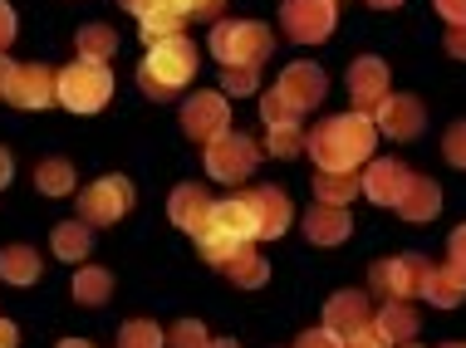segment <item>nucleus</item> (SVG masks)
I'll list each match as a JSON object with an SVG mask.
<instances>
[{
    "mask_svg": "<svg viewBox=\"0 0 466 348\" xmlns=\"http://www.w3.org/2000/svg\"><path fill=\"white\" fill-rule=\"evenodd\" d=\"M378 128L369 114H339L324 118L314 133H305V153L319 172H354L359 163H373Z\"/></svg>",
    "mask_w": 466,
    "mask_h": 348,
    "instance_id": "obj_1",
    "label": "nucleus"
},
{
    "mask_svg": "<svg viewBox=\"0 0 466 348\" xmlns=\"http://www.w3.org/2000/svg\"><path fill=\"white\" fill-rule=\"evenodd\" d=\"M192 74H197V45L187 35H172V40L147 45V59L137 65V89L153 104H167L192 84Z\"/></svg>",
    "mask_w": 466,
    "mask_h": 348,
    "instance_id": "obj_2",
    "label": "nucleus"
},
{
    "mask_svg": "<svg viewBox=\"0 0 466 348\" xmlns=\"http://www.w3.org/2000/svg\"><path fill=\"white\" fill-rule=\"evenodd\" d=\"M207 45H211V55L221 59V69H236V65L260 69L275 49V35H270V25H260V20H217Z\"/></svg>",
    "mask_w": 466,
    "mask_h": 348,
    "instance_id": "obj_3",
    "label": "nucleus"
},
{
    "mask_svg": "<svg viewBox=\"0 0 466 348\" xmlns=\"http://www.w3.org/2000/svg\"><path fill=\"white\" fill-rule=\"evenodd\" d=\"M113 98V69L98 59H74L69 69L55 74V104H65L69 114H98Z\"/></svg>",
    "mask_w": 466,
    "mask_h": 348,
    "instance_id": "obj_4",
    "label": "nucleus"
},
{
    "mask_svg": "<svg viewBox=\"0 0 466 348\" xmlns=\"http://www.w3.org/2000/svg\"><path fill=\"white\" fill-rule=\"evenodd\" d=\"M133 202H137V192L128 177H98L79 192V221H89V226H118L133 211Z\"/></svg>",
    "mask_w": 466,
    "mask_h": 348,
    "instance_id": "obj_5",
    "label": "nucleus"
},
{
    "mask_svg": "<svg viewBox=\"0 0 466 348\" xmlns=\"http://www.w3.org/2000/svg\"><path fill=\"white\" fill-rule=\"evenodd\" d=\"M427 270H432V260L408 251V255H393V260H378V265L369 270V284H373V294H383V300H412V294H422Z\"/></svg>",
    "mask_w": 466,
    "mask_h": 348,
    "instance_id": "obj_6",
    "label": "nucleus"
},
{
    "mask_svg": "<svg viewBox=\"0 0 466 348\" xmlns=\"http://www.w3.org/2000/svg\"><path fill=\"white\" fill-rule=\"evenodd\" d=\"M256 163H260V147L246 133H221V138L207 143V177H217V182L256 177Z\"/></svg>",
    "mask_w": 466,
    "mask_h": 348,
    "instance_id": "obj_7",
    "label": "nucleus"
},
{
    "mask_svg": "<svg viewBox=\"0 0 466 348\" xmlns=\"http://www.w3.org/2000/svg\"><path fill=\"white\" fill-rule=\"evenodd\" d=\"M334 0H285L280 5V30L295 45H319L334 35Z\"/></svg>",
    "mask_w": 466,
    "mask_h": 348,
    "instance_id": "obj_8",
    "label": "nucleus"
},
{
    "mask_svg": "<svg viewBox=\"0 0 466 348\" xmlns=\"http://www.w3.org/2000/svg\"><path fill=\"white\" fill-rule=\"evenodd\" d=\"M182 133L197 143H211L221 133H231V104H226V94L197 89L192 98H182Z\"/></svg>",
    "mask_w": 466,
    "mask_h": 348,
    "instance_id": "obj_9",
    "label": "nucleus"
},
{
    "mask_svg": "<svg viewBox=\"0 0 466 348\" xmlns=\"http://www.w3.org/2000/svg\"><path fill=\"white\" fill-rule=\"evenodd\" d=\"M369 118L383 138H398V143L422 138V128H427V108H422V98H412V94H388Z\"/></svg>",
    "mask_w": 466,
    "mask_h": 348,
    "instance_id": "obj_10",
    "label": "nucleus"
},
{
    "mask_svg": "<svg viewBox=\"0 0 466 348\" xmlns=\"http://www.w3.org/2000/svg\"><path fill=\"white\" fill-rule=\"evenodd\" d=\"M0 98L15 108H49L55 104V69L45 65H10L5 84H0Z\"/></svg>",
    "mask_w": 466,
    "mask_h": 348,
    "instance_id": "obj_11",
    "label": "nucleus"
},
{
    "mask_svg": "<svg viewBox=\"0 0 466 348\" xmlns=\"http://www.w3.org/2000/svg\"><path fill=\"white\" fill-rule=\"evenodd\" d=\"M275 89H280L299 114H309V108H319L324 94H329V74H324L319 65H309V59H299V65L280 69V84H275Z\"/></svg>",
    "mask_w": 466,
    "mask_h": 348,
    "instance_id": "obj_12",
    "label": "nucleus"
},
{
    "mask_svg": "<svg viewBox=\"0 0 466 348\" xmlns=\"http://www.w3.org/2000/svg\"><path fill=\"white\" fill-rule=\"evenodd\" d=\"M408 182H412V167L408 163L378 157V163H369V172L359 177V192L369 196L373 206H398V196L408 192Z\"/></svg>",
    "mask_w": 466,
    "mask_h": 348,
    "instance_id": "obj_13",
    "label": "nucleus"
},
{
    "mask_svg": "<svg viewBox=\"0 0 466 348\" xmlns=\"http://www.w3.org/2000/svg\"><path fill=\"white\" fill-rule=\"evenodd\" d=\"M349 98H354V114H373L388 98V65L378 55H363L349 65Z\"/></svg>",
    "mask_w": 466,
    "mask_h": 348,
    "instance_id": "obj_14",
    "label": "nucleus"
},
{
    "mask_svg": "<svg viewBox=\"0 0 466 348\" xmlns=\"http://www.w3.org/2000/svg\"><path fill=\"white\" fill-rule=\"evenodd\" d=\"M369 324H373L369 294H359V290L329 294V304H324V329H329V333H339V339H354V333H363Z\"/></svg>",
    "mask_w": 466,
    "mask_h": 348,
    "instance_id": "obj_15",
    "label": "nucleus"
},
{
    "mask_svg": "<svg viewBox=\"0 0 466 348\" xmlns=\"http://www.w3.org/2000/svg\"><path fill=\"white\" fill-rule=\"evenodd\" d=\"M211 196H207V186H197V182H182L177 192L167 196V216H172V226L187 231V235H201L211 226Z\"/></svg>",
    "mask_w": 466,
    "mask_h": 348,
    "instance_id": "obj_16",
    "label": "nucleus"
},
{
    "mask_svg": "<svg viewBox=\"0 0 466 348\" xmlns=\"http://www.w3.org/2000/svg\"><path fill=\"white\" fill-rule=\"evenodd\" d=\"M250 196V211H256V241H275V235L289 231V221H295V206H289V196L280 186H256Z\"/></svg>",
    "mask_w": 466,
    "mask_h": 348,
    "instance_id": "obj_17",
    "label": "nucleus"
},
{
    "mask_svg": "<svg viewBox=\"0 0 466 348\" xmlns=\"http://www.w3.org/2000/svg\"><path fill=\"white\" fill-rule=\"evenodd\" d=\"M207 231H217L226 235V241H236V245H250L256 241V211H250V196H226V202L211 206V226Z\"/></svg>",
    "mask_w": 466,
    "mask_h": 348,
    "instance_id": "obj_18",
    "label": "nucleus"
},
{
    "mask_svg": "<svg viewBox=\"0 0 466 348\" xmlns=\"http://www.w3.org/2000/svg\"><path fill=\"white\" fill-rule=\"evenodd\" d=\"M418 329H422V319H418V309H412L408 300H383V309L373 314V333L388 348H393V343H412V339H418Z\"/></svg>",
    "mask_w": 466,
    "mask_h": 348,
    "instance_id": "obj_19",
    "label": "nucleus"
},
{
    "mask_svg": "<svg viewBox=\"0 0 466 348\" xmlns=\"http://www.w3.org/2000/svg\"><path fill=\"white\" fill-rule=\"evenodd\" d=\"M349 231H354V216H349L344 206L314 202V206L305 211V235H309V245H344Z\"/></svg>",
    "mask_w": 466,
    "mask_h": 348,
    "instance_id": "obj_20",
    "label": "nucleus"
},
{
    "mask_svg": "<svg viewBox=\"0 0 466 348\" xmlns=\"http://www.w3.org/2000/svg\"><path fill=\"white\" fill-rule=\"evenodd\" d=\"M422 300L427 304H437V309H457L461 300H466V275L457 265H432L427 270V280H422Z\"/></svg>",
    "mask_w": 466,
    "mask_h": 348,
    "instance_id": "obj_21",
    "label": "nucleus"
},
{
    "mask_svg": "<svg viewBox=\"0 0 466 348\" xmlns=\"http://www.w3.org/2000/svg\"><path fill=\"white\" fill-rule=\"evenodd\" d=\"M437 211H442V186L432 177H418V172H412L408 192L398 196V216L402 221H432Z\"/></svg>",
    "mask_w": 466,
    "mask_h": 348,
    "instance_id": "obj_22",
    "label": "nucleus"
},
{
    "mask_svg": "<svg viewBox=\"0 0 466 348\" xmlns=\"http://www.w3.org/2000/svg\"><path fill=\"white\" fill-rule=\"evenodd\" d=\"M49 245H55L59 260H69V265H84V255L94 251V226H89V221H59L55 235H49Z\"/></svg>",
    "mask_w": 466,
    "mask_h": 348,
    "instance_id": "obj_23",
    "label": "nucleus"
},
{
    "mask_svg": "<svg viewBox=\"0 0 466 348\" xmlns=\"http://www.w3.org/2000/svg\"><path fill=\"white\" fill-rule=\"evenodd\" d=\"M221 275L231 280L236 290H260V284L270 280V265H266V255H260L256 245H246V251H236V255L221 265Z\"/></svg>",
    "mask_w": 466,
    "mask_h": 348,
    "instance_id": "obj_24",
    "label": "nucleus"
},
{
    "mask_svg": "<svg viewBox=\"0 0 466 348\" xmlns=\"http://www.w3.org/2000/svg\"><path fill=\"white\" fill-rule=\"evenodd\" d=\"M0 280L5 284H35L40 280V251H30V245L0 251Z\"/></svg>",
    "mask_w": 466,
    "mask_h": 348,
    "instance_id": "obj_25",
    "label": "nucleus"
},
{
    "mask_svg": "<svg viewBox=\"0 0 466 348\" xmlns=\"http://www.w3.org/2000/svg\"><path fill=\"white\" fill-rule=\"evenodd\" d=\"M108 294H113L108 270L104 265H79V275H74V300L84 309H98V304H108Z\"/></svg>",
    "mask_w": 466,
    "mask_h": 348,
    "instance_id": "obj_26",
    "label": "nucleus"
},
{
    "mask_svg": "<svg viewBox=\"0 0 466 348\" xmlns=\"http://www.w3.org/2000/svg\"><path fill=\"white\" fill-rule=\"evenodd\" d=\"M309 182H314V202H324V206H349L359 196L354 172H319V177H309Z\"/></svg>",
    "mask_w": 466,
    "mask_h": 348,
    "instance_id": "obj_27",
    "label": "nucleus"
},
{
    "mask_svg": "<svg viewBox=\"0 0 466 348\" xmlns=\"http://www.w3.org/2000/svg\"><path fill=\"white\" fill-rule=\"evenodd\" d=\"M74 49H79V59H98V65H104V59L118 55V30H108V25H84Z\"/></svg>",
    "mask_w": 466,
    "mask_h": 348,
    "instance_id": "obj_28",
    "label": "nucleus"
},
{
    "mask_svg": "<svg viewBox=\"0 0 466 348\" xmlns=\"http://www.w3.org/2000/svg\"><path fill=\"white\" fill-rule=\"evenodd\" d=\"M35 186H40L45 196H69L74 192V167L65 157H45V163L35 167Z\"/></svg>",
    "mask_w": 466,
    "mask_h": 348,
    "instance_id": "obj_29",
    "label": "nucleus"
},
{
    "mask_svg": "<svg viewBox=\"0 0 466 348\" xmlns=\"http://www.w3.org/2000/svg\"><path fill=\"white\" fill-rule=\"evenodd\" d=\"M118 348H167V333H162L153 319H128L118 329Z\"/></svg>",
    "mask_w": 466,
    "mask_h": 348,
    "instance_id": "obj_30",
    "label": "nucleus"
},
{
    "mask_svg": "<svg viewBox=\"0 0 466 348\" xmlns=\"http://www.w3.org/2000/svg\"><path fill=\"white\" fill-rule=\"evenodd\" d=\"M266 153L270 157H299L305 153V128L299 123H275L270 138H266Z\"/></svg>",
    "mask_w": 466,
    "mask_h": 348,
    "instance_id": "obj_31",
    "label": "nucleus"
},
{
    "mask_svg": "<svg viewBox=\"0 0 466 348\" xmlns=\"http://www.w3.org/2000/svg\"><path fill=\"white\" fill-rule=\"evenodd\" d=\"M260 118H266V128H275V123H299L305 114H299L280 89H266V98H260Z\"/></svg>",
    "mask_w": 466,
    "mask_h": 348,
    "instance_id": "obj_32",
    "label": "nucleus"
},
{
    "mask_svg": "<svg viewBox=\"0 0 466 348\" xmlns=\"http://www.w3.org/2000/svg\"><path fill=\"white\" fill-rule=\"evenodd\" d=\"M167 348H211V333L197 319H182V324L167 329Z\"/></svg>",
    "mask_w": 466,
    "mask_h": 348,
    "instance_id": "obj_33",
    "label": "nucleus"
},
{
    "mask_svg": "<svg viewBox=\"0 0 466 348\" xmlns=\"http://www.w3.org/2000/svg\"><path fill=\"white\" fill-rule=\"evenodd\" d=\"M221 89H226V94H256V89H260V69H256V65L221 69Z\"/></svg>",
    "mask_w": 466,
    "mask_h": 348,
    "instance_id": "obj_34",
    "label": "nucleus"
},
{
    "mask_svg": "<svg viewBox=\"0 0 466 348\" xmlns=\"http://www.w3.org/2000/svg\"><path fill=\"white\" fill-rule=\"evenodd\" d=\"M442 157H447L451 167H461V172H466V118L447 128V138H442Z\"/></svg>",
    "mask_w": 466,
    "mask_h": 348,
    "instance_id": "obj_35",
    "label": "nucleus"
},
{
    "mask_svg": "<svg viewBox=\"0 0 466 348\" xmlns=\"http://www.w3.org/2000/svg\"><path fill=\"white\" fill-rule=\"evenodd\" d=\"M182 10H187V20H217L226 10V0H182Z\"/></svg>",
    "mask_w": 466,
    "mask_h": 348,
    "instance_id": "obj_36",
    "label": "nucleus"
},
{
    "mask_svg": "<svg viewBox=\"0 0 466 348\" xmlns=\"http://www.w3.org/2000/svg\"><path fill=\"white\" fill-rule=\"evenodd\" d=\"M295 348H344V339L329 333V329H309V333H299V339H295Z\"/></svg>",
    "mask_w": 466,
    "mask_h": 348,
    "instance_id": "obj_37",
    "label": "nucleus"
},
{
    "mask_svg": "<svg viewBox=\"0 0 466 348\" xmlns=\"http://www.w3.org/2000/svg\"><path fill=\"white\" fill-rule=\"evenodd\" d=\"M447 255H451V265H457L461 275H466V226H457V231H451V241H447Z\"/></svg>",
    "mask_w": 466,
    "mask_h": 348,
    "instance_id": "obj_38",
    "label": "nucleus"
},
{
    "mask_svg": "<svg viewBox=\"0 0 466 348\" xmlns=\"http://www.w3.org/2000/svg\"><path fill=\"white\" fill-rule=\"evenodd\" d=\"M432 5L447 25H466V0H432Z\"/></svg>",
    "mask_w": 466,
    "mask_h": 348,
    "instance_id": "obj_39",
    "label": "nucleus"
},
{
    "mask_svg": "<svg viewBox=\"0 0 466 348\" xmlns=\"http://www.w3.org/2000/svg\"><path fill=\"white\" fill-rule=\"evenodd\" d=\"M447 55L451 59H466V25H447Z\"/></svg>",
    "mask_w": 466,
    "mask_h": 348,
    "instance_id": "obj_40",
    "label": "nucleus"
},
{
    "mask_svg": "<svg viewBox=\"0 0 466 348\" xmlns=\"http://www.w3.org/2000/svg\"><path fill=\"white\" fill-rule=\"evenodd\" d=\"M10 40H15V10H10L5 0H0V55L10 49Z\"/></svg>",
    "mask_w": 466,
    "mask_h": 348,
    "instance_id": "obj_41",
    "label": "nucleus"
},
{
    "mask_svg": "<svg viewBox=\"0 0 466 348\" xmlns=\"http://www.w3.org/2000/svg\"><path fill=\"white\" fill-rule=\"evenodd\" d=\"M344 348H388V343L378 339V333H373V324H369L363 333H354V339H344Z\"/></svg>",
    "mask_w": 466,
    "mask_h": 348,
    "instance_id": "obj_42",
    "label": "nucleus"
},
{
    "mask_svg": "<svg viewBox=\"0 0 466 348\" xmlns=\"http://www.w3.org/2000/svg\"><path fill=\"white\" fill-rule=\"evenodd\" d=\"M10 172H15V157H10L5 147H0V192L10 186Z\"/></svg>",
    "mask_w": 466,
    "mask_h": 348,
    "instance_id": "obj_43",
    "label": "nucleus"
},
{
    "mask_svg": "<svg viewBox=\"0 0 466 348\" xmlns=\"http://www.w3.org/2000/svg\"><path fill=\"white\" fill-rule=\"evenodd\" d=\"M15 343H20L15 324H10V319H0V348H15Z\"/></svg>",
    "mask_w": 466,
    "mask_h": 348,
    "instance_id": "obj_44",
    "label": "nucleus"
},
{
    "mask_svg": "<svg viewBox=\"0 0 466 348\" xmlns=\"http://www.w3.org/2000/svg\"><path fill=\"white\" fill-rule=\"evenodd\" d=\"M373 10H393V5H402V0H369Z\"/></svg>",
    "mask_w": 466,
    "mask_h": 348,
    "instance_id": "obj_45",
    "label": "nucleus"
},
{
    "mask_svg": "<svg viewBox=\"0 0 466 348\" xmlns=\"http://www.w3.org/2000/svg\"><path fill=\"white\" fill-rule=\"evenodd\" d=\"M59 348H94V343H89V339H65Z\"/></svg>",
    "mask_w": 466,
    "mask_h": 348,
    "instance_id": "obj_46",
    "label": "nucleus"
},
{
    "mask_svg": "<svg viewBox=\"0 0 466 348\" xmlns=\"http://www.w3.org/2000/svg\"><path fill=\"white\" fill-rule=\"evenodd\" d=\"M211 348H241L236 339H211Z\"/></svg>",
    "mask_w": 466,
    "mask_h": 348,
    "instance_id": "obj_47",
    "label": "nucleus"
},
{
    "mask_svg": "<svg viewBox=\"0 0 466 348\" xmlns=\"http://www.w3.org/2000/svg\"><path fill=\"white\" fill-rule=\"evenodd\" d=\"M5 74H10V59H0V84H5Z\"/></svg>",
    "mask_w": 466,
    "mask_h": 348,
    "instance_id": "obj_48",
    "label": "nucleus"
},
{
    "mask_svg": "<svg viewBox=\"0 0 466 348\" xmlns=\"http://www.w3.org/2000/svg\"><path fill=\"white\" fill-rule=\"evenodd\" d=\"M398 348H418V343H398Z\"/></svg>",
    "mask_w": 466,
    "mask_h": 348,
    "instance_id": "obj_49",
    "label": "nucleus"
},
{
    "mask_svg": "<svg viewBox=\"0 0 466 348\" xmlns=\"http://www.w3.org/2000/svg\"><path fill=\"white\" fill-rule=\"evenodd\" d=\"M447 348H466V343H447Z\"/></svg>",
    "mask_w": 466,
    "mask_h": 348,
    "instance_id": "obj_50",
    "label": "nucleus"
}]
</instances>
